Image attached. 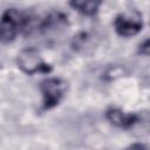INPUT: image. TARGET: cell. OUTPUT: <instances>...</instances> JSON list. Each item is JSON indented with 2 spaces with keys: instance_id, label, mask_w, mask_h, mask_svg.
I'll return each mask as SVG.
<instances>
[{
  "instance_id": "1",
  "label": "cell",
  "mask_w": 150,
  "mask_h": 150,
  "mask_svg": "<svg viewBox=\"0 0 150 150\" xmlns=\"http://www.w3.org/2000/svg\"><path fill=\"white\" fill-rule=\"evenodd\" d=\"M28 23V18L15 8L6 9L0 16V41L4 43L13 41Z\"/></svg>"
},
{
  "instance_id": "2",
  "label": "cell",
  "mask_w": 150,
  "mask_h": 150,
  "mask_svg": "<svg viewBox=\"0 0 150 150\" xmlns=\"http://www.w3.org/2000/svg\"><path fill=\"white\" fill-rule=\"evenodd\" d=\"M40 89L43 97V109L56 107L66 93V82L57 77H49L41 82Z\"/></svg>"
},
{
  "instance_id": "3",
  "label": "cell",
  "mask_w": 150,
  "mask_h": 150,
  "mask_svg": "<svg viewBox=\"0 0 150 150\" xmlns=\"http://www.w3.org/2000/svg\"><path fill=\"white\" fill-rule=\"evenodd\" d=\"M18 66L23 73L28 75L50 70V67L45 63L39 52L34 48H25L20 52L18 55Z\"/></svg>"
},
{
  "instance_id": "4",
  "label": "cell",
  "mask_w": 150,
  "mask_h": 150,
  "mask_svg": "<svg viewBox=\"0 0 150 150\" xmlns=\"http://www.w3.org/2000/svg\"><path fill=\"white\" fill-rule=\"evenodd\" d=\"M115 30L118 35L130 38L137 35L143 27L142 16L137 13H123L116 16L114 21Z\"/></svg>"
},
{
  "instance_id": "5",
  "label": "cell",
  "mask_w": 150,
  "mask_h": 150,
  "mask_svg": "<svg viewBox=\"0 0 150 150\" xmlns=\"http://www.w3.org/2000/svg\"><path fill=\"white\" fill-rule=\"evenodd\" d=\"M105 116L111 124L118 128H129L132 124H135L138 120L136 115L124 112L118 108H110L109 110H107Z\"/></svg>"
},
{
  "instance_id": "6",
  "label": "cell",
  "mask_w": 150,
  "mask_h": 150,
  "mask_svg": "<svg viewBox=\"0 0 150 150\" xmlns=\"http://www.w3.org/2000/svg\"><path fill=\"white\" fill-rule=\"evenodd\" d=\"M69 5L84 15H94L98 11L101 2L100 1H71Z\"/></svg>"
},
{
  "instance_id": "7",
  "label": "cell",
  "mask_w": 150,
  "mask_h": 150,
  "mask_svg": "<svg viewBox=\"0 0 150 150\" xmlns=\"http://www.w3.org/2000/svg\"><path fill=\"white\" fill-rule=\"evenodd\" d=\"M124 150H146V148L143 145V144H139V143H135V144H131L129 145L127 149Z\"/></svg>"
},
{
  "instance_id": "8",
  "label": "cell",
  "mask_w": 150,
  "mask_h": 150,
  "mask_svg": "<svg viewBox=\"0 0 150 150\" xmlns=\"http://www.w3.org/2000/svg\"><path fill=\"white\" fill-rule=\"evenodd\" d=\"M139 47H142V48H139V50H141L142 54H144V55H148L149 54V40H145L144 43L141 45Z\"/></svg>"
}]
</instances>
